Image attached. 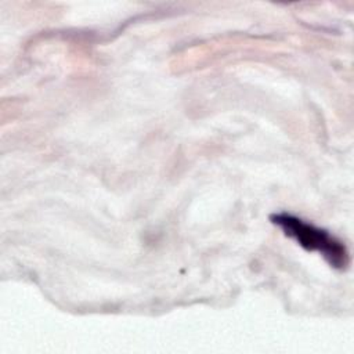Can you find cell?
Instances as JSON below:
<instances>
[{
  "label": "cell",
  "instance_id": "obj_1",
  "mask_svg": "<svg viewBox=\"0 0 354 354\" xmlns=\"http://www.w3.org/2000/svg\"><path fill=\"white\" fill-rule=\"evenodd\" d=\"M271 221L304 249L319 252L332 267L344 270L348 266L350 256L346 245L328 231L288 213L272 214Z\"/></svg>",
  "mask_w": 354,
  "mask_h": 354
}]
</instances>
